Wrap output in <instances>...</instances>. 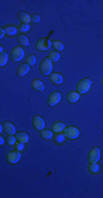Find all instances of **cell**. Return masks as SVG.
<instances>
[{
    "label": "cell",
    "mask_w": 103,
    "mask_h": 198,
    "mask_svg": "<svg viewBox=\"0 0 103 198\" xmlns=\"http://www.w3.org/2000/svg\"><path fill=\"white\" fill-rule=\"evenodd\" d=\"M91 85H92L91 79L83 78V79H81V81H78V84H77V86H76V89H77V91H78L80 95L81 94H86V92H88L90 90Z\"/></svg>",
    "instance_id": "1"
},
{
    "label": "cell",
    "mask_w": 103,
    "mask_h": 198,
    "mask_svg": "<svg viewBox=\"0 0 103 198\" xmlns=\"http://www.w3.org/2000/svg\"><path fill=\"white\" fill-rule=\"evenodd\" d=\"M52 70H53V64H52V61L49 60V57L43 59L40 64V72L43 75H51Z\"/></svg>",
    "instance_id": "2"
},
{
    "label": "cell",
    "mask_w": 103,
    "mask_h": 198,
    "mask_svg": "<svg viewBox=\"0 0 103 198\" xmlns=\"http://www.w3.org/2000/svg\"><path fill=\"white\" fill-rule=\"evenodd\" d=\"M6 160L10 164H16V163H18L21 160V152L16 150V148L11 150V151H9L6 154Z\"/></svg>",
    "instance_id": "3"
},
{
    "label": "cell",
    "mask_w": 103,
    "mask_h": 198,
    "mask_svg": "<svg viewBox=\"0 0 103 198\" xmlns=\"http://www.w3.org/2000/svg\"><path fill=\"white\" fill-rule=\"evenodd\" d=\"M52 46H53L52 42L48 40V39H45V38L40 39V40L35 43L36 50H37V51H41V52H43V51H47V50H49Z\"/></svg>",
    "instance_id": "4"
},
{
    "label": "cell",
    "mask_w": 103,
    "mask_h": 198,
    "mask_svg": "<svg viewBox=\"0 0 103 198\" xmlns=\"http://www.w3.org/2000/svg\"><path fill=\"white\" fill-rule=\"evenodd\" d=\"M64 134H65V137L68 138V139L74 140L79 137L80 132H79V130L76 128V127L70 126V127H66V128L64 129Z\"/></svg>",
    "instance_id": "5"
},
{
    "label": "cell",
    "mask_w": 103,
    "mask_h": 198,
    "mask_svg": "<svg viewBox=\"0 0 103 198\" xmlns=\"http://www.w3.org/2000/svg\"><path fill=\"white\" fill-rule=\"evenodd\" d=\"M10 56H11L12 62H20L21 60L24 57V50L20 46L14 47V49L12 50Z\"/></svg>",
    "instance_id": "6"
},
{
    "label": "cell",
    "mask_w": 103,
    "mask_h": 198,
    "mask_svg": "<svg viewBox=\"0 0 103 198\" xmlns=\"http://www.w3.org/2000/svg\"><path fill=\"white\" fill-rule=\"evenodd\" d=\"M61 95L59 94L58 91L52 92V94L48 96L47 105H48L49 107H54V106H56V105L58 104L59 102H61Z\"/></svg>",
    "instance_id": "7"
},
{
    "label": "cell",
    "mask_w": 103,
    "mask_h": 198,
    "mask_svg": "<svg viewBox=\"0 0 103 198\" xmlns=\"http://www.w3.org/2000/svg\"><path fill=\"white\" fill-rule=\"evenodd\" d=\"M32 124H33L34 129H36V130H38V131H42L45 129V121L42 119V117H40V116L33 117V119H32Z\"/></svg>",
    "instance_id": "8"
},
{
    "label": "cell",
    "mask_w": 103,
    "mask_h": 198,
    "mask_svg": "<svg viewBox=\"0 0 103 198\" xmlns=\"http://www.w3.org/2000/svg\"><path fill=\"white\" fill-rule=\"evenodd\" d=\"M99 159H100V148H93L91 151L89 152L88 155V161L90 163H98Z\"/></svg>",
    "instance_id": "9"
},
{
    "label": "cell",
    "mask_w": 103,
    "mask_h": 198,
    "mask_svg": "<svg viewBox=\"0 0 103 198\" xmlns=\"http://www.w3.org/2000/svg\"><path fill=\"white\" fill-rule=\"evenodd\" d=\"M66 99L70 104H75V102H77L80 99V94L78 91H70L66 95Z\"/></svg>",
    "instance_id": "10"
},
{
    "label": "cell",
    "mask_w": 103,
    "mask_h": 198,
    "mask_svg": "<svg viewBox=\"0 0 103 198\" xmlns=\"http://www.w3.org/2000/svg\"><path fill=\"white\" fill-rule=\"evenodd\" d=\"M49 79H51L52 83L55 84V85H61L64 81V77L61 76L59 73H52V74L49 75Z\"/></svg>",
    "instance_id": "11"
},
{
    "label": "cell",
    "mask_w": 103,
    "mask_h": 198,
    "mask_svg": "<svg viewBox=\"0 0 103 198\" xmlns=\"http://www.w3.org/2000/svg\"><path fill=\"white\" fill-rule=\"evenodd\" d=\"M3 29L6 30V34H7L8 36H14L17 33H18V31H19V28H17L16 25H13V24L6 25Z\"/></svg>",
    "instance_id": "12"
},
{
    "label": "cell",
    "mask_w": 103,
    "mask_h": 198,
    "mask_svg": "<svg viewBox=\"0 0 103 198\" xmlns=\"http://www.w3.org/2000/svg\"><path fill=\"white\" fill-rule=\"evenodd\" d=\"M65 128H66L65 123H64V122H61V121H56L52 124V131L55 133H61V131H64Z\"/></svg>",
    "instance_id": "13"
},
{
    "label": "cell",
    "mask_w": 103,
    "mask_h": 198,
    "mask_svg": "<svg viewBox=\"0 0 103 198\" xmlns=\"http://www.w3.org/2000/svg\"><path fill=\"white\" fill-rule=\"evenodd\" d=\"M2 127H3V131L7 134H14L16 133V127L11 122H3Z\"/></svg>",
    "instance_id": "14"
},
{
    "label": "cell",
    "mask_w": 103,
    "mask_h": 198,
    "mask_svg": "<svg viewBox=\"0 0 103 198\" xmlns=\"http://www.w3.org/2000/svg\"><path fill=\"white\" fill-rule=\"evenodd\" d=\"M16 138H17V141L20 142V143H24V144L27 143L29 140H30L27 133H25V132H17Z\"/></svg>",
    "instance_id": "15"
},
{
    "label": "cell",
    "mask_w": 103,
    "mask_h": 198,
    "mask_svg": "<svg viewBox=\"0 0 103 198\" xmlns=\"http://www.w3.org/2000/svg\"><path fill=\"white\" fill-rule=\"evenodd\" d=\"M29 72H30V66L25 63V64H21V65L19 66L18 72L17 73H18V76L23 77V76H25Z\"/></svg>",
    "instance_id": "16"
},
{
    "label": "cell",
    "mask_w": 103,
    "mask_h": 198,
    "mask_svg": "<svg viewBox=\"0 0 103 198\" xmlns=\"http://www.w3.org/2000/svg\"><path fill=\"white\" fill-rule=\"evenodd\" d=\"M32 88H33L34 90H36V91H43L45 86L42 81H40V79H34V81H32Z\"/></svg>",
    "instance_id": "17"
},
{
    "label": "cell",
    "mask_w": 103,
    "mask_h": 198,
    "mask_svg": "<svg viewBox=\"0 0 103 198\" xmlns=\"http://www.w3.org/2000/svg\"><path fill=\"white\" fill-rule=\"evenodd\" d=\"M18 18L19 20L21 21V23H23V24H29V23L31 22V17L27 13H25V12H19Z\"/></svg>",
    "instance_id": "18"
},
{
    "label": "cell",
    "mask_w": 103,
    "mask_h": 198,
    "mask_svg": "<svg viewBox=\"0 0 103 198\" xmlns=\"http://www.w3.org/2000/svg\"><path fill=\"white\" fill-rule=\"evenodd\" d=\"M18 42H19V44L22 45V46H24V47H27V46H29V45H30L29 39H27V36L24 35V34H21V35H19Z\"/></svg>",
    "instance_id": "19"
},
{
    "label": "cell",
    "mask_w": 103,
    "mask_h": 198,
    "mask_svg": "<svg viewBox=\"0 0 103 198\" xmlns=\"http://www.w3.org/2000/svg\"><path fill=\"white\" fill-rule=\"evenodd\" d=\"M88 169L91 174H98L100 172V166H99L98 163H90Z\"/></svg>",
    "instance_id": "20"
},
{
    "label": "cell",
    "mask_w": 103,
    "mask_h": 198,
    "mask_svg": "<svg viewBox=\"0 0 103 198\" xmlns=\"http://www.w3.org/2000/svg\"><path fill=\"white\" fill-rule=\"evenodd\" d=\"M41 137L46 140L52 139V138H53V131L49 130V129H44V130L41 131Z\"/></svg>",
    "instance_id": "21"
},
{
    "label": "cell",
    "mask_w": 103,
    "mask_h": 198,
    "mask_svg": "<svg viewBox=\"0 0 103 198\" xmlns=\"http://www.w3.org/2000/svg\"><path fill=\"white\" fill-rule=\"evenodd\" d=\"M65 139H66V137L64 133H57V134H55V137H54V141H55V143H57V144L64 143V142H65Z\"/></svg>",
    "instance_id": "22"
},
{
    "label": "cell",
    "mask_w": 103,
    "mask_h": 198,
    "mask_svg": "<svg viewBox=\"0 0 103 198\" xmlns=\"http://www.w3.org/2000/svg\"><path fill=\"white\" fill-rule=\"evenodd\" d=\"M52 44H53V47H54L56 51H63L64 49H65V46H64V44H63V42H61V41H53L52 42Z\"/></svg>",
    "instance_id": "23"
},
{
    "label": "cell",
    "mask_w": 103,
    "mask_h": 198,
    "mask_svg": "<svg viewBox=\"0 0 103 198\" xmlns=\"http://www.w3.org/2000/svg\"><path fill=\"white\" fill-rule=\"evenodd\" d=\"M49 60H51L52 62H58L59 59H61V55H59L58 52H56V51H53V52L49 53Z\"/></svg>",
    "instance_id": "24"
},
{
    "label": "cell",
    "mask_w": 103,
    "mask_h": 198,
    "mask_svg": "<svg viewBox=\"0 0 103 198\" xmlns=\"http://www.w3.org/2000/svg\"><path fill=\"white\" fill-rule=\"evenodd\" d=\"M8 60H9V56L6 52H2L0 54V65L1 66H5L6 64L8 63Z\"/></svg>",
    "instance_id": "25"
},
{
    "label": "cell",
    "mask_w": 103,
    "mask_h": 198,
    "mask_svg": "<svg viewBox=\"0 0 103 198\" xmlns=\"http://www.w3.org/2000/svg\"><path fill=\"white\" fill-rule=\"evenodd\" d=\"M25 63H27L29 66H33L34 64L36 63V57H35V55H33V54L29 55V56L27 57V60H25Z\"/></svg>",
    "instance_id": "26"
},
{
    "label": "cell",
    "mask_w": 103,
    "mask_h": 198,
    "mask_svg": "<svg viewBox=\"0 0 103 198\" xmlns=\"http://www.w3.org/2000/svg\"><path fill=\"white\" fill-rule=\"evenodd\" d=\"M7 143L9 145H16L17 143V138L13 137V134H9L7 137Z\"/></svg>",
    "instance_id": "27"
},
{
    "label": "cell",
    "mask_w": 103,
    "mask_h": 198,
    "mask_svg": "<svg viewBox=\"0 0 103 198\" xmlns=\"http://www.w3.org/2000/svg\"><path fill=\"white\" fill-rule=\"evenodd\" d=\"M19 31H20L21 33H27V32L30 31V25L29 24H23V23H21L20 27H19Z\"/></svg>",
    "instance_id": "28"
},
{
    "label": "cell",
    "mask_w": 103,
    "mask_h": 198,
    "mask_svg": "<svg viewBox=\"0 0 103 198\" xmlns=\"http://www.w3.org/2000/svg\"><path fill=\"white\" fill-rule=\"evenodd\" d=\"M41 20V17L38 16V14H33V16L31 17V22L33 23H38Z\"/></svg>",
    "instance_id": "29"
},
{
    "label": "cell",
    "mask_w": 103,
    "mask_h": 198,
    "mask_svg": "<svg viewBox=\"0 0 103 198\" xmlns=\"http://www.w3.org/2000/svg\"><path fill=\"white\" fill-rule=\"evenodd\" d=\"M16 150H18V151L22 152L23 150H24V143H16Z\"/></svg>",
    "instance_id": "30"
},
{
    "label": "cell",
    "mask_w": 103,
    "mask_h": 198,
    "mask_svg": "<svg viewBox=\"0 0 103 198\" xmlns=\"http://www.w3.org/2000/svg\"><path fill=\"white\" fill-rule=\"evenodd\" d=\"M5 34H6V30L3 28H1V30H0V38H3Z\"/></svg>",
    "instance_id": "31"
},
{
    "label": "cell",
    "mask_w": 103,
    "mask_h": 198,
    "mask_svg": "<svg viewBox=\"0 0 103 198\" xmlns=\"http://www.w3.org/2000/svg\"><path fill=\"white\" fill-rule=\"evenodd\" d=\"M0 144H1V145H3V144H5V138H3V137L0 138Z\"/></svg>",
    "instance_id": "32"
},
{
    "label": "cell",
    "mask_w": 103,
    "mask_h": 198,
    "mask_svg": "<svg viewBox=\"0 0 103 198\" xmlns=\"http://www.w3.org/2000/svg\"><path fill=\"white\" fill-rule=\"evenodd\" d=\"M101 84H102V86H103V77L101 78Z\"/></svg>",
    "instance_id": "33"
}]
</instances>
